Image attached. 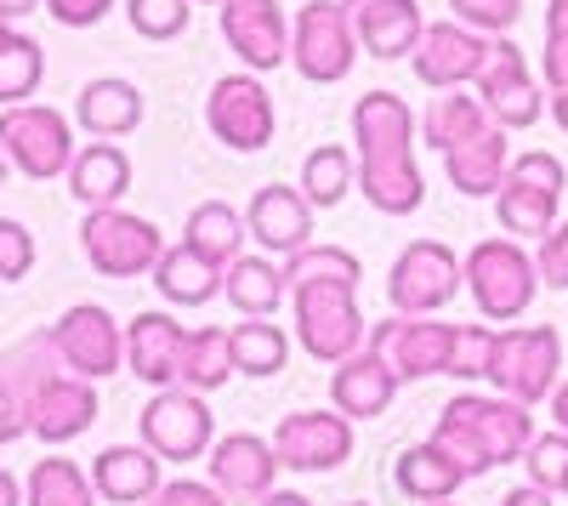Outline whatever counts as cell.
<instances>
[{"mask_svg": "<svg viewBox=\"0 0 568 506\" xmlns=\"http://www.w3.org/2000/svg\"><path fill=\"white\" fill-rule=\"evenodd\" d=\"M358 143V194L382 216H409L426 200V176L415 165V109L398 91H364L353 103Z\"/></svg>", "mask_w": 568, "mask_h": 506, "instance_id": "1", "label": "cell"}, {"mask_svg": "<svg viewBox=\"0 0 568 506\" xmlns=\"http://www.w3.org/2000/svg\"><path fill=\"white\" fill-rule=\"evenodd\" d=\"M466 291L478 302L484 325H511V318H524L535 307L540 267L517 240L495 234V240H478L466 251Z\"/></svg>", "mask_w": 568, "mask_h": 506, "instance_id": "2", "label": "cell"}, {"mask_svg": "<svg viewBox=\"0 0 568 506\" xmlns=\"http://www.w3.org/2000/svg\"><path fill=\"white\" fill-rule=\"evenodd\" d=\"M291 313H296L302 353L318 364H342L369 342V325L358 313V285H296Z\"/></svg>", "mask_w": 568, "mask_h": 506, "instance_id": "3", "label": "cell"}, {"mask_svg": "<svg viewBox=\"0 0 568 506\" xmlns=\"http://www.w3.org/2000/svg\"><path fill=\"white\" fill-rule=\"evenodd\" d=\"M358 29H353V7L342 0H307V7L291 18V63L302 80L313 85H336L353 74L358 63Z\"/></svg>", "mask_w": 568, "mask_h": 506, "instance_id": "4", "label": "cell"}, {"mask_svg": "<svg viewBox=\"0 0 568 506\" xmlns=\"http://www.w3.org/2000/svg\"><path fill=\"white\" fill-rule=\"evenodd\" d=\"M466 280V262L444 240H409L398 262L387 267V302L404 318H438Z\"/></svg>", "mask_w": 568, "mask_h": 506, "instance_id": "5", "label": "cell"}, {"mask_svg": "<svg viewBox=\"0 0 568 506\" xmlns=\"http://www.w3.org/2000/svg\"><path fill=\"white\" fill-rule=\"evenodd\" d=\"M80 251H85V262L98 267L103 280H142V273L160 267L165 234H160L149 216H131V211L109 205V211H85Z\"/></svg>", "mask_w": 568, "mask_h": 506, "instance_id": "6", "label": "cell"}, {"mask_svg": "<svg viewBox=\"0 0 568 506\" xmlns=\"http://www.w3.org/2000/svg\"><path fill=\"white\" fill-rule=\"evenodd\" d=\"M557 371H562V336H557V325H511L495 342L489 387L535 409V404H546L557 393Z\"/></svg>", "mask_w": 568, "mask_h": 506, "instance_id": "7", "label": "cell"}, {"mask_svg": "<svg viewBox=\"0 0 568 506\" xmlns=\"http://www.w3.org/2000/svg\"><path fill=\"white\" fill-rule=\"evenodd\" d=\"M471 91H478V103L489 109V120H495L500 131H529V125L546 114L540 74L529 69L524 45H517L511 34H495V40H489V58H484L478 80H471Z\"/></svg>", "mask_w": 568, "mask_h": 506, "instance_id": "8", "label": "cell"}, {"mask_svg": "<svg viewBox=\"0 0 568 506\" xmlns=\"http://www.w3.org/2000/svg\"><path fill=\"white\" fill-rule=\"evenodd\" d=\"M205 125L222 149L262 154L278 131V109H273V91L262 85V74H222L205 98Z\"/></svg>", "mask_w": 568, "mask_h": 506, "instance_id": "9", "label": "cell"}, {"mask_svg": "<svg viewBox=\"0 0 568 506\" xmlns=\"http://www.w3.org/2000/svg\"><path fill=\"white\" fill-rule=\"evenodd\" d=\"M0 149H7V160L34 176V182H52V176H69L74 165V131L58 109L45 103H18V109H0Z\"/></svg>", "mask_w": 568, "mask_h": 506, "instance_id": "10", "label": "cell"}, {"mask_svg": "<svg viewBox=\"0 0 568 506\" xmlns=\"http://www.w3.org/2000/svg\"><path fill=\"white\" fill-rule=\"evenodd\" d=\"M136 427H142V444H149L160 462H200V455H211V444H216V416H211L205 393H194V387L154 393L149 404H142Z\"/></svg>", "mask_w": 568, "mask_h": 506, "instance_id": "11", "label": "cell"}, {"mask_svg": "<svg viewBox=\"0 0 568 506\" xmlns=\"http://www.w3.org/2000/svg\"><path fill=\"white\" fill-rule=\"evenodd\" d=\"M45 336H52L63 371L80 382H103L125 364V325H114V313L98 302H74Z\"/></svg>", "mask_w": 568, "mask_h": 506, "instance_id": "12", "label": "cell"}, {"mask_svg": "<svg viewBox=\"0 0 568 506\" xmlns=\"http://www.w3.org/2000/svg\"><path fill=\"white\" fill-rule=\"evenodd\" d=\"M273 455L284 473H336L353 462V422L342 409H291L273 427Z\"/></svg>", "mask_w": 568, "mask_h": 506, "instance_id": "13", "label": "cell"}, {"mask_svg": "<svg viewBox=\"0 0 568 506\" xmlns=\"http://www.w3.org/2000/svg\"><path fill=\"white\" fill-rule=\"evenodd\" d=\"M455 336L460 325H444V318H382L369 331L364 347L387 353V364L398 371V382H433V376H449V358H455Z\"/></svg>", "mask_w": 568, "mask_h": 506, "instance_id": "14", "label": "cell"}, {"mask_svg": "<svg viewBox=\"0 0 568 506\" xmlns=\"http://www.w3.org/2000/svg\"><path fill=\"white\" fill-rule=\"evenodd\" d=\"M444 416H455V422H466L471 433H478L495 467L524 462L529 444L540 438V433H535V409L517 404V398H506V393H455V398L444 404Z\"/></svg>", "mask_w": 568, "mask_h": 506, "instance_id": "15", "label": "cell"}, {"mask_svg": "<svg viewBox=\"0 0 568 506\" xmlns=\"http://www.w3.org/2000/svg\"><path fill=\"white\" fill-rule=\"evenodd\" d=\"M484 58H489V34L449 18V23H426L420 29V45H415L409 69H415V80L426 91H460V85L478 80Z\"/></svg>", "mask_w": 568, "mask_h": 506, "instance_id": "16", "label": "cell"}, {"mask_svg": "<svg viewBox=\"0 0 568 506\" xmlns=\"http://www.w3.org/2000/svg\"><path fill=\"white\" fill-rule=\"evenodd\" d=\"M222 40L240 52L245 74H273L291 63V23L278 0H222Z\"/></svg>", "mask_w": 568, "mask_h": 506, "instance_id": "17", "label": "cell"}, {"mask_svg": "<svg viewBox=\"0 0 568 506\" xmlns=\"http://www.w3.org/2000/svg\"><path fill=\"white\" fill-rule=\"evenodd\" d=\"M245 227H251V240L262 245V256H284V262H291L296 251L313 245V205H307L302 189L267 182V189H256L251 205H245Z\"/></svg>", "mask_w": 568, "mask_h": 506, "instance_id": "18", "label": "cell"}, {"mask_svg": "<svg viewBox=\"0 0 568 506\" xmlns=\"http://www.w3.org/2000/svg\"><path fill=\"white\" fill-rule=\"evenodd\" d=\"M23 404H29V433L58 449V444H74L80 433H91V422H98V382L45 376Z\"/></svg>", "mask_w": 568, "mask_h": 506, "instance_id": "19", "label": "cell"}, {"mask_svg": "<svg viewBox=\"0 0 568 506\" xmlns=\"http://www.w3.org/2000/svg\"><path fill=\"white\" fill-rule=\"evenodd\" d=\"M211 467V484L227 495V500H262L278 489V455H273V438L262 433H227L211 444L205 455Z\"/></svg>", "mask_w": 568, "mask_h": 506, "instance_id": "20", "label": "cell"}, {"mask_svg": "<svg viewBox=\"0 0 568 506\" xmlns=\"http://www.w3.org/2000/svg\"><path fill=\"white\" fill-rule=\"evenodd\" d=\"M398 387H404L398 371L387 364V353H375V347H358L353 358L329 364V404H336L347 422L387 416L393 398H398Z\"/></svg>", "mask_w": 568, "mask_h": 506, "instance_id": "21", "label": "cell"}, {"mask_svg": "<svg viewBox=\"0 0 568 506\" xmlns=\"http://www.w3.org/2000/svg\"><path fill=\"white\" fill-rule=\"evenodd\" d=\"M182 347H187V331L176 325L171 313H136L125 325V371L142 382V387H176L182 382Z\"/></svg>", "mask_w": 568, "mask_h": 506, "instance_id": "22", "label": "cell"}, {"mask_svg": "<svg viewBox=\"0 0 568 506\" xmlns=\"http://www.w3.org/2000/svg\"><path fill=\"white\" fill-rule=\"evenodd\" d=\"M160 455L149 444H109L98 462H91V489L98 500H114V506H149L160 495Z\"/></svg>", "mask_w": 568, "mask_h": 506, "instance_id": "23", "label": "cell"}, {"mask_svg": "<svg viewBox=\"0 0 568 506\" xmlns=\"http://www.w3.org/2000/svg\"><path fill=\"white\" fill-rule=\"evenodd\" d=\"M444 171H449V189H455L460 200H495L500 182H506V171H511L506 131L489 125V131L471 136V143L449 149V154H444Z\"/></svg>", "mask_w": 568, "mask_h": 506, "instance_id": "24", "label": "cell"}, {"mask_svg": "<svg viewBox=\"0 0 568 506\" xmlns=\"http://www.w3.org/2000/svg\"><path fill=\"white\" fill-rule=\"evenodd\" d=\"M353 29H358V45L375 58V63H398V58H415L420 45V0H369V7L353 12Z\"/></svg>", "mask_w": 568, "mask_h": 506, "instance_id": "25", "label": "cell"}, {"mask_svg": "<svg viewBox=\"0 0 568 506\" xmlns=\"http://www.w3.org/2000/svg\"><path fill=\"white\" fill-rule=\"evenodd\" d=\"M74 120L98 136V143H114V136H131L142 125V91L120 74L103 80H85L80 98H74Z\"/></svg>", "mask_w": 568, "mask_h": 506, "instance_id": "26", "label": "cell"}, {"mask_svg": "<svg viewBox=\"0 0 568 506\" xmlns=\"http://www.w3.org/2000/svg\"><path fill=\"white\" fill-rule=\"evenodd\" d=\"M131 189V154L120 143H85L69 165V194L85 205V211H109L120 205Z\"/></svg>", "mask_w": 568, "mask_h": 506, "instance_id": "27", "label": "cell"}, {"mask_svg": "<svg viewBox=\"0 0 568 506\" xmlns=\"http://www.w3.org/2000/svg\"><path fill=\"white\" fill-rule=\"evenodd\" d=\"M245 240H251V227H245V216L233 211L227 200H200L194 211H187V222H182V245L200 251L216 267L240 262L245 256Z\"/></svg>", "mask_w": 568, "mask_h": 506, "instance_id": "28", "label": "cell"}, {"mask_svg": "<svg viewBox=\"0 0 568 506\" xmlns=\"http://www.w3.org/2000/svg\"><path fill=\"white\" fill-rule=\"evenodd\" d=\"M557 189H535V182H524V176H511L506 171V182H500V194H495V222L506 227V240H546L551 227H557Z\"/></svg>", "mask_w": 568, "mask_h": 506, "instance_id": "29", "label": "cell"}, {"mask_svg": "<svg viewBox=\"0 0 568 506\" xmlns=\"http://www.w3.org/2000/svg\"><path fill=\"white\" fill-rule=\"evenodd\" d=\"M495 120H489V109L478 103V91H438L433 103H426V114H420V143L426 149H438V154H449V149H460V143H471L478 131H489Z\"/></svg>", "mask_w": 568, "mask_h": 506, "instance_id": "30", "label": "cell"}, {"mask_svg": "<svg viewBox=\"0 0 568 506\" xmlns=\"http://www.w3.org/2000/svg\"><path fill=\"white\" fill-rule=\"evenodd\" d=\"M284 291H291L284 285V267L273 256H262V251L222 267V296L233 302V313H245V318H273Z\"/></svg>", "mask_w": 568, "mask_h": 506, "instance_id": "31", "label": "cell"}, {"mask_svg": "<svg viewBox=\"0 0 568 506\" xmlns=\"http://www.w3.org/2000/svg\"><path fill=\"white\" fill-rule=\"evenodd\" d=\"M154 291L171 307H205V302L222 296V267L205 262L200 251H187V245H165V256L154 267Z\"/></svg>", "mask_w": 568, "mask_h": 506, "instance_id": "32", "label": "cell"}, {"mask_svg": "<svg viewBox=\"0 0 568 506\" xmlns=\"http://www.w3.org/2000/svg\"><path fill=\"white\" fill-rule=\"evenodd\" d=\"M393 478H398V489L415 500V506H433V500H455V489L466 484V473L449 462V455L426 438V444H409L404 455H398V467H393Z\"/></svg>", "mask_w": 568, "mask_h": 506, "instance_id": "33", "label": "cell"}, {"mask_svg": "<svg viewBox=\"0 0 568 506\" xmlns=\"http://www.w3.org/2000/svg\"><path fill=\"white\" fill-rule=\"evenodd\" d=\"M296 189L307 194L313 211H336L353 189H358V154L347 143H318L307 160H302V182Z\"/></svg>", "mask_w": 568, "mask_h": 506, "instance_id": "34", "label": "cell"}, {"mask_svg": "<svg viewBox=\"0 0 568 506\" xmlns=\"http://www.w3.org/2000/svg\"><path fill=\"white\" fill-rule=\"evenodd\" d=\"M240 376L233 364V331L222 325H205V331H187V347H182V382L176 387H194V393H216Z\"/></svg>", "mask_w": 568, "mask_h": 506, "instance_id": "35", "label": "cell"}, {"mask_svg": "<svg viewBox=\"0 0 568 506\" xmlns=\"http://www.w3.org/2000/svg\"><path fill=\"white\" fill-rule=\"evenodd\" d=\"M40 74H45V52L40 40L23 34L18 23H0V109H18L40 91Z\"/></svg>", "mask_w": 568, "mask_h": 506, "instance_id": "36", "label": "cell"}, {"mask_svg": "<svg viewBox=\"0 0 568 506\" xmlns=\"http://www.w3.org/2000/svg\"><path fill=\"white\" fill-rule=\"evenodd\" d=\"M291 331L273 325V318H245V325H233V364H240V376H278L284 364H291Z\"/></svg>", "mask_w": 568, "mask_h": 506, "instance_id": "37", "label": "cell"}, {"mask_svg": "<svg viewBox=\"0 0 568 506\" xmlns=\"http://www.w3.org/2000/svg\"><path fill=\"white\" fill-rule=\"evenodd\" d=\"M23 506H98V489H91V473H80L74 462L45 455L23 484Z\"/></svg>", "mask_w": 568, "mask_h": 506, "instance_id": "38", "label": "cell"}, {"mask_svg": "<svg viewBox=\"0 0 568 506\" xmlns=\"http://www.w3.org/2000/svg\"><path fill=\"white\" fill-rule=\"evenodd\" d=\"M364 280V262L342 245H307L284 262V285H358Z\"/></svg>", "mask_w": 568, "mask_h": 506, "instance_id": "39", "label": "cell"}, {"mask_svg": "<svg viewBox=\"0 0 568 506\" xmlns=\"http://www.w3.org/2000/svg\"><path fill=\"white\" fill-rule=\"evenodd\" d=\"M194 18V0H125V23L142 40H176Z\"/></svg>", "mask_w": 568, "mask_h": 506, "instance_id": "40", "label": "cell"}, {"mask_svg": "<svg viewBox=\"0 0 568 506\" xmlns=\"http://www.w3.org/2000/svg\"><path fill=\"white\" fill-rule=\"evenodd\" d=\"M433 444L449 455V462L466 473V478H484V473H495V462H489V449H484V438L471 433L466 422H455V416H444L438 409V427H433Z\"/></svg>", "mask_w": 568, "mask_h": 506, "instance_id": "41", "label": "cell"}, {"mask_svg": "<svg viewBox=\"0 0 568 506\" xmlns=\"http://www.w3.org/2000/svg\"><path fill=\"white\" fill-rule=\"evenodd\" d=\"M495 342H500V331H489V325H460V336H455V358H449V376L455 382H489V364H495Z\"/></svg>", "mask_w": 568, "mask_h": 506, "instance_id": "42", "label": "cell"}, {"mask_svg": "<svg viewBox=\"0 0 568 506\" xmlns=\"http://www.w3.org/2000/svg\"><path fill=\"white\" fill-rule=\"evenodd\" d=\"M524 467H529V484L535 489H551V495H562V478H568V433H540L535 444H529V455H524Z\"/></svg>", "mask_w": 568, "mask_h": 506, "instance_id": "43", "label": "cell"}, {"mask_svg": "<svg viewBox=\"0 0 568 506\" xmlns=\"http://www.w3.org/2000/svg\"><path fill=\"white\" fill-rule=\"evenodd\" d=\"M449 12H455V23H466V29H478V34H511L517 29V18H524V0H449Z\"/></svg>", "mask_w": 568, "mask_h": 506, "instance_id": "44", "label": "cell"}, {"mask_svg": "<svg viewBox=\"0 0 568 506\" xmlns=\"http://www.w3.org/2000/svg\"><path fill=\"white\" fill-rule=\"evenodd\" d=\"M29 267H34V234L18 216H0V285L29 280Z\"/></svg>", "mask_w": 568, "mask_h": 506, "instance_id": "45", "label": "cell"}, {"mask_svg": "<svg viewBox=\"0 0 568 506\" xmlns=\"http://www.w3.org/2000/svg\"><path fill=\"white\" fill-rule=\"evenodd\" d=\"M535 267L546 291H568V222H557L551 234L535 245Z\"/></svg>", "mask_w": 568, "mask_h": 506, "instance_id": "46", "label": "cell"}, {"mask_svg": "<svg viewBox=\"0 0 568 506\" xmlns=\"http://www.w3.org/2000/svg\"><path fill=\"white\" fill-rule=\"evenodd\" d=\"M149 506H227V495L205 478H171V484H160V495Z\"/></svg>", "mask_w": 568, "mask_h": 506, "instance_id": "47", "label": "cell"}, {"mask_svg": "<svg viewBox=\"0 0 568 506\" xmlns=\"http://www.w3.org/2000/svg\"><path fill=\"white\" fill-rule=\"evenodd\" d=\"M45 12H52L63 29H91L114 12V0H45Z\"/></svg>", "mask_w": 568, "mask_h": 506, "instance_id": "48", "label": "cell"}, {"mask_svg": "<svg viewBox=\"0 0 568 506\" xmlns=\"http://www.w3.org/2000/svg\"><path fill=\"white\" fill-rule=\"evenodd\" d=\"M23 433H29V404L7 376H0V444H18Z\"/></svg>", "mask_w": 568, "mask_h": 506, "instance_id": "49", "label": "cell"}, {"mask_svg": "<svg viewBox=\"0 0 568 506\" xmlns=\"http://www.w3.org/2000/svg\"><path fill=\"white\" fill-rule=\"evenodd\" d=\"M540 85L568 91V34H546V45H540Z\"/></svg>", "mask_w": 568, "mask_h": 506, "instance_id": "50", "label": "cell"}, {"mask_svg": "<svg viewBox=\"0 0 568 506\" xmlns=\"http://www.w3.org/2000/svg\"><path fill=\"white\" fill-rule=\"evenodd\" d=\"M500 506H557V495L551 489H535V484H517V489L500 495Z\"/></svg>", "mask_w": 568, "mask_h": 506, "instance_id": "51", "label": "cell"}, {"mask_svg": "<svg viewBox=\"0 0 568 506\" xmlns=\"http://www.w3.org/2000/svg\"><path fill=\"white\" fill-rule=\"evenodd\" d=\"M40 7H45V0H0V23H18V18H29Z\"/></svg>", "mask_w": 568, "mask_h": 506, "instance_id": "52", "label": "cell"}, {"mask_svg": "<svg viewBox=\"0 0 568 506\" xmlns=\"http://www.w3.org/2000/svg\"><path fill=\"white\" fill-rule=\"evenodd\" d=\"M256 506H313V500H307L302 489H273V495H262Z\"/></svg>", "mask_w": 568, "mask_h": 506, "instance_id": "53", "label": "cell"}, {"mask_svg": "<svg viewBox=\"0 0 568 506\" xmlns=\"http://www.w3.org/2000/svg\"><path fill=\"white\" fill-rule=\"evenodd\" d=\"M546 34H568V0H551L546 7Z\"/></svg>", "mask_w": 568, "mask_h": 506, "instance_id": "54", "label": "cell"}, {"mask_svg": "<svg viewBox=\"0 0 568 506\" xmlns=\"http://www.w3.org/2000/svg\"><path fill=\"white\" fill-rule=\"evenodd\" d=\"M0 506H23V484L7 467H0Z\"/></svg>", "mask_w": 568, "mask_h": 506, "instance_id": "55", "label": "cell"}, {"mask_svg": "<svg viewBox=\"0 0 568 506\" xmlns=\"http://www.w3.org/2000/svg\"><path fill=\"white\" fill-rule=\"evenodd\" d=\"M551 416H557V433H568V382H557L551 393Z\"/></svg>", "mask_w": 568, "mask_h": 506, "instance_id": "56", "label": "cell"}, {"mask_svg": "<svg viewBox=\"0 0 568 506\" xmlns=\"http://www.w3.org/2000/svg\"><path fill=\"white\" fill-rule=\"evenodd\" d=\"M551 120H557V131L568 136V91H551Z\"/></svg>", "mask_w": 568, "mask_h": 506, "instance_id": "57", "label": "cell"}, {"mask_svg": "<svg viewBox=\"0 0 568 506\" xmlns=\"http://www.w3.org/2000/svg\"><path fill=\"white\" fill-rule=\"evenodd\" d=\"M7 171H12V160H7V149H0V189H7Z\"/></svg>", "mask_w": 568, "mask_h": 506, "instance_id": "58", "label": "cell"}, {"mask_svg": "<svg viewBox=\"0 0 568 506\" xmlns=\"http://www.w3.org/2000/svg\"><path fill=\"white\" fill-rule=\"evenodd\" d=\"M342 7H353V12H358V7H369V0H342Z\"/></svg>", "mask_w": 568, "mask_h": 506, "instance_id": "59", "label": "cell"}, {"mask_svg": "<svg viewBox=\"0 0 568 506\" xmlns=\"http://www.w3.org/2000/svg\"><path fill=\"white\" fill-rule=\"evenodd\" d=\"M194 7H222V0H194Z\"/></svg>", "mask_w": 568, "mask_h": 506, "instance_id": "60", "label": "cell"}, {"mask_svg": "<svg viewBox=\"0 0 568 506\" xmlns=\"http://www.w3.org/2000/svg\"><path fill=\"white\" fill-rule=\"evenodd\" d=\"M342 506H369V500H342Z\"/></svg>", "mask_w": 568, "mask_h": 506, "instance_id": "61", "label": "cell"}, {"mask_svg": "<svg viewBox=\"0 0 568 506\" xmlns=\"http://www.w3.org/2000/svg\"><path fill=\"white\" fill-rule=\"evenodd\" d=\"M562 500H568V478H562Z\"/></svg>", "mask_w": 568, "mask_h": 506, "instance_id": "62", "label": "cell"}, {"mask_svg": "<svg viewBox=\"0 0 568 506\" xmlns=\"http://www.w3.org/2000/svg\"><path fill=\"white\" fill-rule=\"evenodd\" d=\"M433 506H455V500H433Z\"/></svg>", "mask_w": 568, "mask_h": 506, "instance_id": "63", "label": "cell"}]
</instances>
